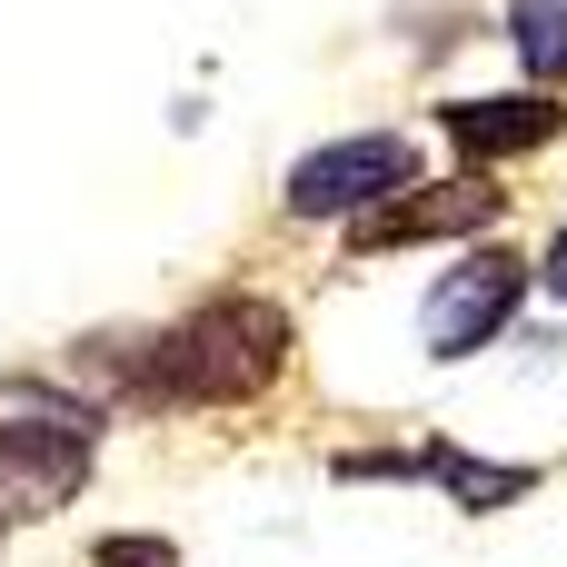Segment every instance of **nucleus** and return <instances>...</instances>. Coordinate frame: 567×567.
<instances>
[{"label":"nucleus","instance_id":"f257e3e1","mask_svg":"<svg viewBox=\"0 0 567 567\" xmlns=\"http://www.w3.org/2000/svg\"><path fill=\"white\" fill-rule=\"evenodd\" d=\"M279 369H289V309L249 289L189 309L159 339L80 349V379H100V399H130V409H249L279 389Z\"/></svg>","mask_w":567,"mask_h":567},{"label":"nucleus","instance_id":"f03ea898","mask_svg":"<svg viewBox=\"0 0 567 567\" xmlns=\"http://www.w3.org/2000/svg\"><path fill=\"white\" fill-rule=\"evenodd\" d=\"M100 458V399H50L20 389V409L0 419V528H40L90 488Z\"/></svg>","mask_w":567,"mask_h":567},{"label":"nucleus","instance_id":"7ed1b4c3","mask_svg":"<svg viewBox=\"0 0 567 567\" xmlns=\"http://www.w3.org/2000/svg\"><path fill=\"white\" fill-rule=\"evenodd\" d=\"M429 179V150L409 140V130H349V140H329V150H299L289 159V219H359V209H379V199H399V189H419Z\"/></svg>","mask_w":567,"mask_h":567},{"label":"nucleus","instance_id":"20e7f679","mask_svg":"<svg viewBox=\"0 0 567 567\" xmlns=\"http://www.w3.org/2000/svg\"><path fill=\"white\" fill-rule=\"evenodd\" d=\"M528 279H538V269H528L518 249H468V259L429 289V309H419L429 359H439V369H458V359H478L488 339H508V319H518Z\"/></svg>","mask_w":567,"mask_h":567},{"label":"nucleus","instance_id":"39448f33","mask_svg":"<svg viewBox=\"0 0 567 567\" xmlns=\"http://www.w3.org/2000/svg\"><path fill=\"white\" fill-rule=\"evenodd\" d=\"M498 209H508V189L478 179V169L419 179V189L359 209V219H349V249H359V259H389V249H419V239H478V229H498Z\"/></svg>","mask_w":567,"mask_h":567},{"label":"nucleus","instance_id":"423d86ee","mask_svg":"<svg viewBox=\"0 0 567 567\" xmlns=\"http://www.w3.org/2000/svg\"><path fill=\"white\" fill-rule=\"evenodd\" d=\"M439 130L468 150V159H528V150H548L567 130V100L548 90H508V100H449L439 110Z\"/></svg>","mask_w":567,"mask_h":567},{"label":"nucleus","instance_id":"0eeeda50","mask_svg":"<svg viewBox=\"0 0 567 567\" xmlns=\"http://www.w3.org/2000/svg\"><path fill=\"white\" fill-rule=\"evenodd\" d=\"M419 478H439L468 518H488V508H518L528 488H538V468L528 458H468V449H419Z\"/></svg>","mask_w":567,"mask_h":567},{"label":"nucleus","instance_id":"6e6552de","mask_svg":"<svg viewBox=\"0 0 567 567\" xmlns=\"http://www.w3.org/2000/svg\"><path fill=\"white\" fill-rule=\"evenodd\" d=\"M90 567H179V548H169V538H130V528H120V538H100V548H90Z\"/></svg>","mask_w":567,"mask_h":567},{"label":"nucleus","instance_id":"1a4fd4ad","mask_svg":"<svg viewBox=\"0 0 567 567\" xmlns=\"http://www.w3.org/2000/svg\"><path fill=\"white\" fill-rule=\"evenodd\" d=\"M538 279H548V289H558V299H567V229H558V239H548V249H538Z\"/></svg>","mask_w":567,"mask_h":567}]
</instances>
